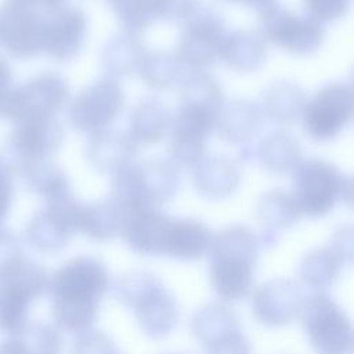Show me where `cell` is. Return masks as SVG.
<instances>
[{
  "instance_id": "cell-1",
  "label": "cell",
  "mask_w": 354,
  "mask_h": 354,
  "mask_svg": "<svg viewBox=\"0 0 354 354\" xmlns=\"http://www.w3.org/2000/svg\"><path fill=\"white\" fill-rule=\"evenodd\" d=\"M109 288V271L97 257L77 256L61 264L47 286L55 325L77 335L91 329Z\"/></svg>"
},
{
  "instance_id": "cell-2",
  "label": "cell",
  "mask_w": 354,
  "mask_h": 354,
  "mask_svg": "<svg viewBox=\"0 0 354 354\" xmlns=\"http://www.w3.org/2000/svg\"><path fill=\"white\" fill-rule=\"evenodd\" d=\"M260 253L257 234L248 225L234 224L218 231L210 242L209 281L224 301H238L253 288Z\"/></svg>"
},
{
  "instance_id": "cell-3",
  "label": "cell",
  "mask_w": 354,
  "mask_h": 354,
  "mask_svg": "<svg viewBox=\"0 0 354 354\" xmlns=\"http://www.w3.org/2000/svg\"><path fill=\"white\" fill-rule=\"evenodd\" d=\"M119 303L133 310L144 335L152 339L167 336L177 325L180 310L176 297L149 271H130L113 285Z\"/></svg>"
},
{
  "instance_id": "cell-4",
  "label": "cell",
  "mask_w": 354,
  "mask_h": 354,
  "mask_svg": "<svg viewBox=\"0 0 354 354\" xmlns=\"http://www.w3.org/2000/svg\"><path fill=\"white\" fill-rule=\"evenodd\" d=\"M180 170L170 160L148 159L130 163L113 173L111 199L122 209L159 207L180 189Z\"/></svg>"
},
{
  "instance_id": "cell-5",
  "label": "cell",
  "mask_w": 354,
  "mask_h": 354,
  "mask_svg": "<svg viewBox=\"0 0 354 354\" xmlns=\"http://www.w3.org/2000/svg\"><path fill=\"white\" fill-rule=\"evenodd\" d=\"M293 198L300 214L326 216L340 199L351 198V181L335 165L322 159L301 160L293 170Z\"/></svg>"
},
{
  "instance_id": "cell-6",
  "label": "cell",
  "mask_w": 354,
  "mask_h": 354,
  "mask_svg": "<svg viewBox=\"0 0 354 354\" xmlns=\"http://www.w3.org/2000/svg\"><path fill=\"white\" fill-rule=\"evenodd\" d=\"M299 318L308 343L317 354L351 353V321L326 292L306 295Z\"/></svg>"
},
{
  "instance_id": "cell-7",
  "label": "cell",
  "mask_w": 354,
  "mask_h": 354,
  "mask_svg": "<svg viewBox=\"0 0 354 354\" xmlns=\"http://www.w3.org/2000/svg\"><path fill=\"white\" fill-rule=\"evenodd\" d=\"M80 206L72 192L46 201L28 221L24 231L25 242L40 253L53 254L62 250L79 231Z\"/></svg>"
},
{
  "instance_id": "cell-8",
  "label": "cell",
  "mask_w": 354,
  "mask_h": 354,
  "mask_svg": "<svg viewBox=\"0 0 354 354\" xmlns=\"http://www.w3.org/2000/svg\"><path fill=\"white\" fill-rule=\"evenodd\" d=\"M227 36L223 18L213 10L198 7L185 19L177 57L185 68L205 69L221 59Z\"/></svg>"
},
{
  "instance_id": "cell-9",
  "label": "cell",
  "mask_w": 354,
  "mask_h": 354,
  "mask_svg": "<svg viewBox=\"0 0 354 354\" xmlns=\"http://www.w3.org/2000/svg\"><path fill=\"white\" fill-rule=\"evenodd\" d=\"M68 98L66 80L55 72H43L12 88L4 116L12 123L32 118H51L65 106Z\"/></svg>"
},
{
  "instance_id": "cell-10",
  "label": "cell",
  "mask_w": 354,
  "mask_h": 354,
  "mask_svg": "<svg viewBox=\"0 0 354 354\" xmlns=\"http://www.w3.org/2000/svg\"><path fill=\"white\" fill-rule=\"evenodd\" d=\"M260 33L266 40L297 55L317 51L325 37L319 21L297 15L278 4L260 12Z\"/></svg>"
},
{
  "instance_id": "cell-11",
  "label": "cell",
  "mask_w": 354,
  "mask_h": 354,
  "mask_svg": "<svg viewBox=\"0 0 354 354\" xmlns=\"http://www.w3.org/2000/svg\"><path fill=\"white\" fill-rule=\"evenodd\" d=\"M353 90L347 83H329L319 88L306 102L303 109V124L307 134L315 141L335 138L351 120Z\"/></svg>"
},
{
  "instance_id": "cell-12",
  "label": "cell",
  "mask_w": 354,
  "mask_h": 354,
  "mask_svg": "<svg viewBox=\"0 0 354 354\" xmlns=\"http://www.w3.org/2000/svg\"><path fill=\"white\" fill-rule=\"evenodd\" d=\"M124 105V94L118 80L105 77L86 87L72 101L69 124L80 131L97 133L112 124Z\"/></svg>"
},
{
  "instance_id": "cell-13",
  "label": "cell",
  "mask_w": 354,
  "mask_h": 354,
  "mask_svg": "<svg viewBox=\"0 0 354 354\" xmlns=\"http://www.w3.org/2000/svg\"><path fill=\"white\" fill-rule=\"evenodd\" d=\"M62 138V126L55 116L25 119L14 123L0 153L17 174L18 167L25 162L48 159L61 147Z\"/></svg>"
},
{
  "instance_id": "cell-14",
  "label": "cell",
  "mask_w": 354,
  "mask_h": 354,
  "mask_svg": "<svg viewBox=\"0 0 354 354\" xmlns=\"http://www.w3.org/2000/svg\"><path fill=\"white\" fill-rule=\"evenodd\" d=\"M0 46L14 58L25 59L44 48V17L15 1L0 6Z\"/></svg>"
},
{
  "instance_id": "cell-15",
  "label": "cell",
  "mask_w": 354,
  "mask_h": 354,
  "mask_svg": "<svg viewBox=\"0 0 354 354\" xmlns=\"http://www.w3.org/2000/svg\"><path fill=\"white\" fill-rule=\"evenodd\" d=\"M306 293L289 278H274L259 285L252 295V314L267 328H279L299 318Z\"/></svg>"
},
{
  "instance_id": "cell-16",
  "label": "cell",
  "mask_w": 354,
  "mask_h": 354,
  "mask_svg": "<svg viewBox=\"0 0 354 354\" xmlns=\"http://www.w3.org/2000/svg\"><path fill=\"white\" fill-rule=\"evenodd\" d=\"M87 33L86 14L77 7L59 6L44 17V48L59 62L73 59L83 47Z\"/></svg>"
},
{
  "instance_id": "cell-17",
  "label": "cell",
  "mask_w": 354,
  "mask_h": 354,
  "mask_svg": "<svg viewBox=\"0 0 354 354\" xmlns=\"http://www.w3.org/2000/svg\"><path fill=\"white\" fill-rule=\"evenodd\" d=\"M170 218L159 207L122 210L119 234L134 253L141 256H162Z\"/></svg>"
},
{
  "instance_id": "cell-18",
  "label": "cell",
  "mask_w": 354,
  "mask_h": 354,
  "mask_svg": "<svg viewBox=\"0 0 354 354\" xmlns=\"http://www.w3.org/2000/svg\"><path fill=\"white\" fill-rule=\"evenodd\" d=\"M212 232L209 227L196 218H170L162 256L178 261H195L202 259L210 246Z\"/></svg>"
},
{
  "instance_id": "cell-19",
  "label": "cell",
  "mask_w": 354,
  "mask_h": 354,
  "mask_svg": "<svg viewBox=\"0 0 354 354\" xmlns=\"http://www.w3.org/2000/svg\"><path fill=\"white\" fill-rule=\"evenodd\" d=\"M192 169V184L207 199L228 198L239 187L241 170L227 156H203Z\"/></svg>"
},
{
  "instance_id": "cell-20",
  "label": "cell",
  "mask_w": 354,
  "mask_h": 354,
  "mask_svg": "<svg viewBox=\"0 0 354 354\" xmlns=\"http://www.w3.org/2000/svg\"><path fill=\"white\" fill-rule=\"evenodd\" d=\"M137 155V144L127 134L115 130L93 133L86 145L88 163L100 173H116L133 163Z\"/></svg>"
},
{
  "instance_id": "cell-21",
  "label": "cell",
  "mask_w": 354,
  "mask_h": 354,
  "mask_svg": "<svg viewBox=\"0 0 354 354\" xmlns=\"http://www.w3.org/2000/svg\"><path fill=\"white\" fill-rule=\"evenodd\" d=\"M263 116L261 108L249 100L223 104L216 122L218 136L230 144H245L260 130Z\"/></svg>"
},
{
  "instance_id": "cell-22",
  "label": "cell",
  "mask_w": 354,
  "mask_h": 354,
  "mask_svg": "<svg viewBox=\"0 0 354 354\" xmlns=\"http://www.w3.org/2000/svg\"><path fill=\"white\" fill-rule=\"evenodd\" d=\"M171 120L173 116L163 102L148 98L131 111L126 134L134 144H156L167 134Z\"/></svg>"
},
{
  "instance_id": "cell-23",
  "label": "cell",
  "mask_w": 354,
  "mask_h": 354,
  "mask_svg": "<svg viewBox=\"0 0 354 354\" xmlns=\"http://www.w3.org/2000/svg\"><path fill=\"white\" fill-rule=\"evenodd\" d=\"M267 58V40L260 32L239 29L228 32L221 59L236 72H253Z\"/></svg>"
},
{
  "instance_id": "cell-24",
  "label": "cell",
  "mask_w": 354,
  "mask_h": 354,
  "mask_svg": "<svg viewBox=\"0 0 354 354\" xmlns=\"http://www.w3.org/2000/svg\"><path fill=\"white\" fill-rule=\"evenodd\" d=\"M147 50L138 36L129 30L115 35L102 50L101 62L111 79H119L136 72Z\"/></svg>"
},
{
  "instance_id": "cell-25",
  "label": "cell",
  "mask_w": 354,
  "mask_h": 354,
  "mask_svg": "<svg viewBox=\"0 0 354 354\" xmlns=\"http://www.w3.org/2000/svg\"><path fill=\"white\" fill-rule=\"evenodd\" d=\"M189 329L203 347L220 337L242 330L236 313L224 303H209L198 308L191 317Z\"/></svg>"
},
{
  "instance_id": "cell-26",
  "label": "cell",
  "mask_w": 354,
  "mask_h": 354,
  "mask_svg": "<svg viewBox=\"0 0 354 354\" xmlns=\"http://www.w3.org/2000/svg\"><path fill=\"white\" fill-rule=\"evenodd\" d=\"M343 267V261L329 245L314 248L300 260V285L313 289V292H325L337 281Z\"/></svg>"
},
{
  "instance_id": "cell-27",
  "label": "cell",
  "mask_w": 354,
  "mask_h": 354,
  "mask_svg": "<svg viewBox=\"0 0 354 354\" xmlns=\"http://www.w3.org/2000/svg\"><path fill=\"white\" fill-rule=\"evenodd\" d=\"M306 102V94L299 84L275 82L264 91L261 112L274 123L292 124L303 113Z\"/></svg>"
},
{
  "instance_id": "cell-28",
  "label": "cell",
  "mask_w": 354,
  "mask_h": 354,
  "mask_svg": "<svg viewBox=\"0 0 354 354\" xmlns=\"http://www.w3.org/2000/svg\"><path fill=\"white\" fill-rule=\"evenodd\" d=\"M301 144L283 131L270 133L256 148V160L274 174L292 171L303 159Z\"/></svg>"
},
{
  "instance_id": "cell-29",
  "label": "cell",
  "mask_w": 354,
  "mask_h": 354,
  "mask_svg": "<svg viewBox=\"0 0 354 354\" xmlns=\"http://www.w3.org/2000/svg\"><path fill=\"white\" fill-rule=\"evenodd\" d=\"M17 174H19L29 191L40 195L46 201L57 199L72 192L66 174L48 159L30 160L22 163Z\"/></svg>"
},
{
  "instance_id": "cell-30",
  "label": "cell",
  "mask_w": 354,
  "mask_h": 354,
  "mask_svg": "<svg viewBox=\"0 0 354 354\" xmlns=\"http://www.w3.org/2000/svg\"><path fill=\"white\" fill-rule=\"evenodd\" d=\"M300 216L293 195L285 189H271L259 199L257 217L264 232L281 236L282 231L296 224Z\"/></svg>"
},
{
  "instance_id": "cell-31",
  "label": "cell",
  "mask_w": 354,
  "mask_h": 354,
  "mask_svg": "<svg viewBox=\"0 0 354 354\" xmlns=\"http://www.w3.org/2000/svg\"><path fill=\"white\" fill-rule=\"evenodd\" d=\"M122 209L112 201L104 199L80 206L79 231L93 241H109L120 232Z\"/></svg>"
},
{
  "instance_id": "cell-32",
  "label": "cell",
  "mask_w": 354,
  "mask_h": 354,
  "mask_svg": "<svg viewBox=\"0 0 354 354\" xmlns=\"http://www.w3.org/2000/svg\"><path fill=\"white\" fill-rule=\"evenodd\" d=\"M180 102L209 106L220 111L224 98L218 82L203 69H185L180 77Z\"/></svg>"
},
{
  "instance_id": "cell-33",
  "label": "cell",
  "mask_w": 354,
  "mask_h": 354,
  "mask_svg": "<svg viewBox=\"0 0 354 354\" xmlns=\"http://www.w3.org/2000/svg\"><path fill=\"white\" fill-rule=\"evenodd\" d=\"M33 296L22 288L0 281V332L17 335L29 322V307Z\"/></svg>"
},
{
  "instance_id": "cell-34",
  "label": "cell",
  "mask_w": 354,
  "mask_h": 354,
  "mask_svg": "<svg viewBox=\"0 0 354 354\" xmlns=\"http://www.w3.org/2000/svg\"><path fill=\"white\" fill-rule=\"evenodd\" d=\"M137 72L147 86L152 88H169L176 82H180L184 65L177 54L166 51H147Z\"/></svg>"
},
{
  "instance_id": "cell-35",
  "label": "cell",
  "mask_w": 354,
  "mask_h": 354,
  "mask_svg": "<svg viewBox=\"0 0 354 354\" xmlns=\"http://www.w3.org/2000/svg\"><path fill=\"white\" fill-rule=\"evenodd\" d=\"M220 111L195 104H181L173 116V136L206 141L212 134Z\"/></svg>"
},
{
  "instance_id": "cell-36",
  "label": "cell",
  "mask_w": 354,
  "mask_h": 354,
  "mask_svg": "<svg viewBox=\"0 0 354 354\" xmlns=\"http://www.w3.org/2000/svg\"><path fill=\"white\" fill-rule=\"evenodd\" d=\"M15 336L29 354H59L62 350L59 330L46 322H28Z\"/></svg>"
},
{
  "instance_id": "cell-37",
  "label": "cell",
  "mask_w": 354,
  "mask_h": 354,
  "mask_svg": "<svg viewBox=\"0 0 354 354\" xmlns=\"http://www.w3.org/2000/svg\"><path fill=\"white\" fill-rule=\"evenodd\" d=\"M109 6L124 30L138 33L156 19L153 0H109Z\"/></svg>"
},
{
  "instance_id": "cell-38",
  "label": "cell",
  "mask_w": 354,
  "mask_h": 354,
  "mask_svg": "<svg viewBox=\"0 0 354 354\" xmlns=\"http://www.w3.org/2000/svg\"><path fill=\"white\" fill-rule=\"evenodd\" d=\"M206 152V141L176 137L173 136L170 144V162L177 167H194Z\"/></svg>"
},
{
  "instance_id": "cell-39",
  "label": "cell",
  "mask_w": 354,
  "mask_h": 354,
  "mask_svg": "<svg viewBox=\"0 0 354 354\" xmlns=\"http://www.w3.org/2000/svg\"><path fill=\"white\" fill-rule=\"evenodd\" d=\"M72 354H122L113 340L102 330L88 329L77 336Z\"/></svg>"
},
{
  "instance_id": "cell-40",
  "label": "cell",
  "mask_w": 354,
  "mask_h": 354,
  "mask_svg": "<svg viewBox=\"0 0 354 354\" xmlns=\"http://www.w3.org/2000/svg\"><path fill=\"white\" fill-rule=\"evenodd\" d=\"M308 17L319 22H330L343 18L350 7V0H304Z\"/></svg>"
},
{
  "instance_id": "cell-41",
  "label": "cell",
  "mask_w": 354,
  "mask_h": 354,
  "mask_svg": "<svg viewBox=\"0 0 354 354\" xmlns=\"http://www.w3.org/2000/svg\"><path fill=\"white\" fill-rule=\"evenodd\" d=\"M156 19H187L196 8L198 0H153Z\"/></svg>"
},
{
  "instance_id": "cell-42",
  "label": "cell",
  "mask_w": 354,
  "mask_h": 354,
  "mask_svg": "<svg viewBox=\"0 0 354 354\" xmlns=\"http://www.w3.org/2000/svg\"><path fill=\"white\" fill-rule=\"evenodd\" d=\"M205 354H252V344L242 330H238L205 346Z\"/></svg>"
},
{
  "instance_id": "cell-43",
  "label": "cell",
  "mask_w": 354,
  "mask_h": 354,
  "mask_svg": "<svg viewBox=\"0 0 354 354\" xmlns=\"http://www.w3.org/2000/svg\"><path fill=\"white\" fill-rule=\"evenodd\" d=\"M15 171L6 158L0 153V227L12 205Z\"/></svg>"
},
{
  "instance_id": "cell-44",
  "label": "cell",
  "mask_w": 354,
  "mask_h": 354,
  "mask_svg": "<svg viewBox=\"0 0 354 354\" xmlns=\"http://www.w3.org/2000/svg\"><path fill=\"white\" fill-rule=\"evenodd\" d=\"M24 254L19 238L10 230L0 227V272Z\"/></svg>"
},
{
  "instance_id": "cell-45",
  "label": "cell",
  "mask_w": 354,
  "mask_h": 354,
  "mask_svg": "<svg viewBox=\"0 0 354 354\" xmlns=\"http://www.w3.org/2000/svg\"><path fill=\"white\" fill-rule=\"evenodd\" d=\"M353 228L351 225H342L332 235L329 246L340 257L343 266H351L353 263Z\"/></svg>"
},
{
  "instance_id": "cell-46",
  "label": "cell",
  "mask_w": 354,
  "mask_h": 354,
  "mask_svg": "<svg viewBox=\"0 0 354 354\" xmlns=\"http://www.w3.org/2000/svg\"><path fill=\"white\" fill-rule=\"evenodd\" d=\"M12 88L11 66L4 58L0 57V116L4 115V108Z\"/></svg>"
},
{
  "instance_id": "cell-47",
  "label": "cell",
  "mask_w": 354,
  "mask_h": 354,
  "mask_svg": "<svg viewBox=\"0 0 354 354\" xmlns=\"http://www.w3.org/2000/svg\"><path fill=\"white\" fill-rule=\"evenodd\" d=\"M0 354H29L18 336L12 335L0 342Z\"/></svg>"
},
{
  "instance_id": "cell-48",
  "label": "cell",
  "mask_w": 354,
  "mask_h": 354,
  "mask_svg": "<svg viewBox=\"0 0 354 354\" xmlns=\"http://www.w3.org/2000/svg\"><path fill=\"white\" fill-rule=\"evenodd\" d=\"M225 1H232V3H238L250 8L257 10L259 12H263L264 10L270 8L271 6L277 4V0H225Z\"/></svg>"
},
{
  "instance_id": "cell-49",
  "label": "cell",
  "mask_w": 354,
  "mask_h": 354,
  "mask_svg": "<svg viewBox=\"0 0 354 354\" xmlns=\"http://www.w3.org/2000/svg\"><path fill=\"white\" fill-rule=\"evenodd\" d=\"M10 1H15V3H19V4H24V6H29V7H46V8H55V7H59L62 6L64 0H10Z\"/></svg>"
}]
</instances>
